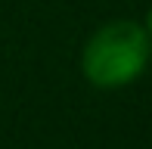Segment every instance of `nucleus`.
I'll return each mask as SVG.
<instances>
[{
	"label": "nucleus",
	"instance_id": "nucleus-2",
	"mask_svg": "<svg viewBox=\"0 0 152 149\" xmlns=\"http://www.w3.org/2000/svg\"><path fill=\"white\" fill-rule=\"evenodd\" d=\"M143 28H146V34L152 37V9L146 12V19H143Z\"/></svg>",
	"mask_w": 152,
	"mask_h": 149
},
{
	"label": "nucleus",
	"instance_id": "nucleus-1",
	"mask_svg": "<svg viewBox=\"0 0 152 149\" xmlns=\"http://www.w3.org/2000/svg\"><path fill=\"white\" fill-rule=\"evenodd\" d=\"M152 56V37L146 34L143 22L115 19L106 22L90 34L81 53V72L99 90L127 87L146 72Z\"/></svg>",
	"mask_w": 152,
	"mask_h": 149
}]
</instances>
